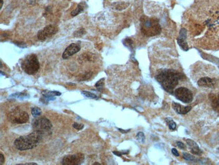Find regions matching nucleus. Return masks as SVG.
<instances>
[{
    "label": "nucleus",
    "instance_id": "nucleus-36",
    "mask_svg": "<svg viewBox=\"0 0 219 165\" xmlns=\"http://www.w3.org/2000/svg\"><path fill=\"white\" fill-rule=\"evenodd\" d=\"M3 0H1V5H0V8H2V6H3Z\"/></svg>",
    "mask_w": 219,
    "mask_h": 165
},
{
    "label": "nucleus",
    "instance_id": "nucleus-6",
    "mask_svg": "<svg viewBox=\"0 0 219 165\" xmlns=\"http://www.w3.org/2000/svg\"><path fill=\"white\" fill-rule=\"evenodd\" d=\"M7 119L13 124H24L29 120L28 113L20 108H14L8 113Z\"/></svg>",
    "mask_w": 219,
    "mask_h": 165
},
{
    "label": "nucleus",
    "instance_id": "nucleus-13",
    "mask_svg": "<svg viewBox=\"0 0 219 165\" xmlns=\"http://www.w3.org/2000/svg\"><path fill=\"white\" fill-rule=\"evenodd\" d=\"M197 85L200 87L211 88L213 87L214 85H215V80L209 77H202L198 80Z\"/></svg>",
    "mask_w": 219,
    "mask_h": 165
},
{
    "label": "nucleus",
    "instance_id": "nucleus-25",
    "mask_svg": "<svg viewBox=\"0 0 219 165\" xmlns=\"http://www.w3.org/2000/svg\"><path fill=\"white\" fill-rule=\"evenodd\" d=\"M124 44L125 45L127 46V47L129 48H132V45H133V41L130 39H125L124 41Z\"/></svg>",
    "mask_w": 219,
    "mask_h": 165
},
{
    "label": "nucleus",
    "instance_id": "nucleus-4",
    "mask_svg": "<svg viewBox=\"0 0 219 165\" xmlns=\"http://www.w3.org/2000/svg\"><path fill=\"white\" fill-rule=\"evenodd\" d=\"M21 68L28 75H35L39 70L40 65L36 55L29 54L21 63Z\"/></svg>",
    "mask_w": 219,
    "mask_h": 165
},
{
    "label": "nucleus",
    "instance_id": "nucleus-17",
    "mask_svg": "<svg viewBox=\"0 0 219 165\" xmlns=\"http://www.w3.org/2000/svg\"><path fill=\"white\" fill-rule=\"evenodd\" d=\"M128 6L129 3L125 2H115L112 4V7L113 8V9L118 11L125 10L126 8L128 7Z\"/></svg>",
    "mask_w": 219,
    "mask_h": 165
},
{
    "label": "nucleus",
    "instance_id": "nucleus-3",
    "mask_svg": "<svg viewBox=\"0 0 219 165\" xmlns=\"http://www.w3.org/2000/svg\"><path fill=\"white\" fill-rule=\"evenodd\" d=\"M141 31L147 37L158 35L161 31V27L157 20L143 17L141 18Z\"/></svg>",
    "mask_w": 219,
    "mask_h": 165
},
{
    "label": "nucleus",
    "instance_id": "nucleus-8",
    "mask_svg": "<svg viewBox=\"0 0 219 165\" xmlns=\"http://www.w3.org/2000/svg\"><path fill=\"white\" fill-rule=\"evenodd\" d=\"M84 160V155L78 153L64 156L61 160V164L64 165H79L82 164Z\"/></svg>",
    "mask_w": 219,
    "mask_h": 165
},
{
    "label": "nucleus",
    "instance_id": "nucleus-15",
    "mask_svg": "<svg viewBox=\"0 0 219 165\" xmlns=\"http://www.w3.org/2000/svg\"><path fill=\"white\" fill-rule=\"evenodd\" d=\"M186 142H187V145L189 147V149H190L191 152L193 154L200 156L202 154V152L200 149L198 145H197L194 141L192 140V139H186Z\"/></svg>",
    "mask_w": 219,
    "mask_h": 165
},
{
    "label": "nucleus",
    "instance_id": "nucleus-16",
    "mask_svg": "<svg viewBox=\"0 0 219 165\" xmlns=\"http://www.w3.org/2000/svg\"><path fill=\"white\" fill-rule=\"evenodd\" d=\"M209 98L213 109L219 112V93L217 94H210Z\"/></svg>",
    "mask_w": 219,
    "mask_h": 165
},
{
    "label": "nucleus",
    "instance_id": "nucleus-32",
    "mask_svg": "<svg viewBox=\"0 0 219 165\" xmlns=\"http://www.w3.org/2000/svg\"><path fill=\"white\" fill-rule=\"evenodd\" d=\"M171 152H172V154H173L174 156H179V154L178 151L175 148H173L171 150Z\"/></svg>",
    "mask_w": 219,
    "mask_h": 165
},
{
    "label": "nucleus",
    "instance_id": "nucleus-33",
    "mask_svg": "<svg viewBox=\"0 0 219 165\" xmlns=\"http://www.w3.org/2000/svg\"><path fill=\"white\" fill-rule=\"evenodd\" d=\"M4 163V156L2 154H1V157H0V164L2 165Z\"/></svg>",
    "mask_w": 219,
    "mask_h": 165
},
{
    "label": "nucleus",
    "instance_id": "nucleus-10",
    "mask_svg": "<svg viewBox=\"0 0 219 165\" xmlns=\"http://www.w3.org/2000/svg\"><path fill=\"white\" fill-rule=\"evenodd\" d=\"M80 50V46L77 44H71L70 45L67 46L65 51L62 54V58L66 60L70 56H73L74 54L78 53Z\"/></svg>",
    "mask_w": 219,
    "mask_h": 165
},
{
    "label": "nucleus",
    "instance_id": "nucleus-22",
    "mask_svg": "<svg viewBox=\"0 0 219 165\" xmlns=\"http://www.w3.org/2000/svg\"><path fill=\"white\" fill-rule=\"evenodd\" d=\"M183 158L185 160H187V161H193V160H195V157H193L192 155L188 153H185V152L183 153Z\"/></svg>",
    "mask_w": 219,
    "mask_h": 165
},
{
    "label": "nucleus",
    "instance_id": "nucleus-5",
    "mask_svg": "<svg viewBox=\"0 0 219 165\" xmlns=\"http://www.w3.org/2000/svg\"><path fill=\"white\" fill-rule=\"evenodd\" d=\"M32 126L35 131H37L43 133L44 135L45 134H51L53 125L47 118L41 117L36 118L32 122Z\"/></svg>",
    "mask_w": 219,
    "mask_h": 165
},
{
    "label": "nucleus",
    "instance_id": "nucleus-14",
    "mask_svg": "<svg viewBox=\"0 0 219 165\" xmlns=\"http://www.w3.org/2000/svg\"><path fill=\"white\" fill-rule=\"evenodd\" d=\"M172 106L174 111L179 115H186L192 109L191 106H182L181 104L175 102L173 103Z\"/></svg>",
    "mask_w": 219,
    "mask_h": 165
},
{
    "label": "nucleus",
    "instance_id": "nucleus-1",
    "mask_svg": "<svg viewBox=\"0 0 219 165\" xmlns=\"http://www.w3.org/2000/svg\"><path fill=\"white\" fill-rule=\"evenodd\" d=\"M182 78V75L171 69L160 70L156 76L158 82L161 85L164 90L168 93L173 92Z\"/></svg>",
    "mask_w": 219,
    "mask_h": 165
},
{
    "label": "nucleus",
    "instance_id": "nucleus-7",
    "mask_svg": "<svg viewBox=\"0 0 219 165\" xmlns=\"http://www.w3.org/2000/svg\"><path fill=\"white\" fill-rule=\"evenodd\" d=\"M175 95L177 98L183 103H190L193 100L192 91L185 87H179L175 91Z\"/></svg>",
    "mask_w": 219,
    "mask_h": 165
},
{
    "label": "nucleus",
    "instance_id": "nucleus-9",
    "mask_svg": "<svg viewBox=\"0 0 219 165\" xmlns=\"http://www.w3.org/2000/svg\"><path fill=\"white\" fill-rule=\"evenodd\" d=\"M58 31V28L56 26L52 24L47 25L43 29L40 30L38 32L37 37L39 40L41 41H44L49 37H52L55 34H56Z\"/></svg>",
    "mask_w": 219,
    "mask_h": 165
},
{
    "label": "nucleus",
    "instance_id": "nucleus-20",
    "mask_svg": "<svg viewBox=\"0 0 219 165\" xmlns=\"http://www.w3.org/2000/svg\"><path fill=\"white\" fill-rule=\"evenodd\" d=\"M41 113H42L41 110L39 108H38V107L33 108L32 109V111H31L32 115L35 118H37V117L40 116L41 115Z\"/></svg>",
    "mask_w": 219,
    "mask_h": 165
},
{
    "label": "nucleus",
    "instance_id": "nucleus-19",
    "mask_svg": "<svg viewBox=\"0 0 219 165\" xmlns=\"http://www.w3.org/2000/svg\"><path fill=\"white\" fill-rule=\"evenodd\" d=\"M82 3H80L79 5L78 6V7L75 8V9L74 10H73L72 12H71V15L72 16H77L79 14H80L82 12H83L84 10V6H82Z\"/></svg>",
    "mask_w": 219,
    "mask_h": 165
},
{
    "label": "nucleus",
    "instance_id": "nucleus-27",
    "mask_svg": "<svg viewBox=\"0 0 219 165\" xmlns=\"http://www.w3.org/2000/svg\"><path fill=\"white\" fill-rule=\"evenodd\" d=\"M73 127L77 130H82L84 128V125L83 124H78L77 122H74L72 125Z\"/></svg>",
    "mask_w": 219,
    "mask_h": 165
},
{
    "label": "nucleus",
    "instance_id": "nucleus-2",
    "mask_svg": "<svg viewBox=\"0 0 219 165\" xmlns=\"http://www.w3.org/2000/svg\"><path fill=\"white\" fill-rule=\"evenodd\" d=\"M43 135L42 133L35 131L27 135L17 138L14 143V147L20 151L32 150L39 144Z\"/></svg>",
    "mask_w": 219,
    "mask_h": 165
},
{
    "label": "nucleus",
    "instance_id": "nucleus-35",
    "mask_svg": "<svg viewBox=\"0 0 219 165\" xmlns=\"http://www.w3.org/2000/svg\"><path fill=\"white\" fill-rule=\"evenodd\" d=\"M118 130H119V131H121V133H128V132H129V129H128V130H126V131H124V130L121 129H118Z\"/></svg>",
    "mask_w": 219,
    "mask_h": 165
},
{
    "label": "nucleus",
    "instance_id": "nucleus-26",
    "mask_svg": "<svg viewBox=\"0 0 219 165\" xmlns=\"http://www.w3.org/2000/svg\"><path fill=\"white\" fill-rule=\"evenodd\" d=\"M84 34H85V31H84L83 28H80V29H79L78 31H75L74 33V36L75 37H81L84 35Z\"/></svg>",
    "mask_w": 219,
    "mask_h": 165
},
{
    "label": "nucleus",
    "instance_id": "nucleus-24",
    "mask_svg": "<svg viewBox=\"0 0 219 165\" xmlns=\"http://www.w3.org/2000/svg\"><path fill=\"white\" fill-rule=\"evenodd\" d=\"M104 80H105V79H101L95 85L96 88L99 91H101V90H102V88L104 86Z\"/></svg>",
    "mask_w": 219,
    "mask_h": 165
},
{
    "label": "nucleus",
    "instance_id": "nucleus-21",
    "mask_svg": "<svg viewBox=\"0 0 219 165\" xmlns=\"http://www.w3.org/2000/svg\"><path fill=\"white\" fill-rule=\"evenodd\" d=\"M82 94L84 95V96H86V98H89L95 99V98H97V96H96L95 94H92V93H90L89 91H82Z\"/></svg>",
    "mask_w": 219,
    "mask_h": 165
},
{
    "label": "nucleus",
    "instance_id": "nucleus-31",
    "mask_svg": "<svg viewBox=\"0 0 219 165\" xmlns=\"http://www.w3.org/2000/svg\"><path fill=\"white\" fill-rule=\"evenodd\" d=\"M14 44H16V45H18V47H20V48L26 47V45H25V44L21 43V42H14Z\"/></svg>",
    "mask_w": 219,
    "mask_h": 165
},
{
    "label": "nucleus",
    "instance_id": "nucleus-37",
    "mask_svg": "<svg viewBox=\"0 0 219 165\" xmlns=\"http://www.w3.org/2000/svg\"><path fill=\"white\" fill-rule=\"evenodd\" d=\"M95 164H97V165H100V164H99V163H97V162H95V163H94V165H95Z\"/></svg>",
    "mask_w": 219,
    "mask_h": 165
},
{
    "label": "nucleus",
    "instance_id": "nucleus-23",
    "mask_svg": "<svg viewBox=\"0 0 219 165\" xmlns=\"http://www.w3.org/2000/svg\"><path fill=\"white\" fill-rule=\"evenodd\" d=\"M136 139L137 140L140 142V143H144L145 141V136L144 134L142 132H139L137 135H136Z\"/></svg>",
    "mask_w": 219,
    "mask_h": 165
},
{
    "label": "nucleus",
    "instance_id": "nucleus-34",
    "mask_svg": "<svg viewBox=\"0 0 219 165\" xmlns=\"http://www.w3.org/2000/svg\"><path fill=\"white\" fill-rule=\"evenodd\" d=\"M17 165H37V164L34 162H29V163H25V164H20Z\"/></svg>",
    "mask_w": 219,
    "mask_h": 165
},
{
    "label": "nucleus",
    "instance_id": "nucleus-12",
    "mask_svg": "<svg viewBox=\"0 0 219 165\" xmlns=\"http://www.w3.org/2000/svg\"><path fill=\"white\" fill-rule=\"evenodd\" d=\"M42 95H43V98L41 100L42 101H43L44 103L47 104L48 101L50 100H56L55 96L61 95V93L59 91H43L42 92Z\"/></svg>",
    "mask_w": 219,
    "mask_h": 165
},
{
    "label": "nucleus",
    "instance_id": "nucleus-29",
    "mask_svg": "<svg viewBox=\"0 0 219 165\" xmlns=\"http://www.w3.org/2000/svg\"><path fill=\"white\" fill-rule=\"evenodd\" d=\"M91 75H92V73H88L86 74L85 76L84 75V77H83L82 79H81V81H84H84H85V80L88 79H89V78L91 77Z\"/></svg>",
    "mask_w": 219,
    "mask_h": 165
},
{
    "label": "nucleus",
    "instance_id": "nucleus-28",
    "mask_svg": "<svg viewBox=\"0 0 219 165\" xmlns=\"http://www.w3.org/2000/svg\"><path fill=\"white\" fill-rule=\"evenodd\" d=\"M176 144L177 146H178L180 149H182V150H184L185 149V146L184 145V143H183L182 142H178L176 143Z\"/></svg>",
    "mask_w": 219,
    "mask_h": 165
},
{
    "label": "nucleus",
    "instance_id": "nucleus-11",
    "mask_svg": "<svg viewBox=\"0 0 219 165\" xmlns=\"http://www.w3.org/2000/svg\"><path fill=\"white\" fill-rule=\"evenodd\" d=\"M187 31L185 28H182L179 33V35L177 39L178 44L180 46L182 49L185 51H187L189 49V47L187 44Z\"/></svg>",
    "mask_w": 219,
    "mask_h": 165
},
{
    "label": "nucleus",
    "instance_id": "nucleus-18",
    "mask_svg": "<svg viewBox=\"0 0 219 165\" xmlns=\"http://www.w3.org/2000/svg\"><path fill=\"white\" fill-rule=\"evenodd\" d=\"M165 121H166L167 123L168 126V128H169L172 131L175 130V129L177 127V125L175 123V122L171 118H166Z\"/></svg>",
    "mask_w": 219,
    "mask_h": 165
},
{
    "label": "nucleus",
    "instance_id": "nucleus-30",
    "mask_svg": "<svg viewBox=\"0 0 219 165\" xmlns=\"http://www.w3.org/2000/svg\"><path fill=\"white\" fill-rule=\"evenodd\" d=\"M127 153H128V151H127L126 152H116V151L113 152V154L118 156H121L122 154H127Z\"/></svg>",
    "mask_w": 219,
    "mask_h": 165
}]
</instances>
